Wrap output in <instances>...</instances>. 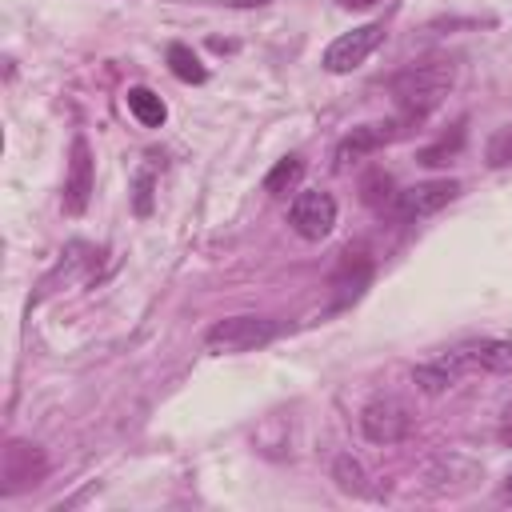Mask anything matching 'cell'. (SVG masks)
<instances>
[{"mask_svg": "<svg viewBox=\"0 0 512 512\" xmlns=\"http://www.w3.org/2000/svg\"><path fill=\"white\" fill-rule=\"evenodd\" d=\"M92 188H96L92 152H88V140L76 136L72 140V156H68V176H64V212L80 216L88 208V200H92Z\"/></svg>", "mask_w": 512, "mask_h": 512, "instance_id": "9", "label": "cell"}, {"mask_svg": "<svg viewBox=\"0 0 512 512\" xmlns=\"http://www.w3.org/2000/svg\"><path fill=\"white\" fill-rule=\"evenodd\" d=\"M340 8H372V4H380V0H336Z\"/></svg>", "mask_w": 512, "mask_h": 512, "instance_id": "21", "label": "cell"}, {"mask_svg": "<svg viewBox=\"0 0 512 512\" xmlns=\"http://www.w3.org/2000/svg\"><path fill=\"white\" fill-rule=\"evenodd\" d=\"M44 472H48L44 452H40L36 444H28V440H12V444L4 448V460H0V476H4L0 488L12 496V492H20V488L40 484Z\"/></svg>", "mask_w": 512, "mask_h": 512, "instance_id": "7", "label": "cell"}, {"mask_svg": "<svg viewBox=\"0 0 512 512\" xmlns=\"http://www.w3.org/2000/svg\"><path fill=\"white\" fill-rule=\"evenodd\" d=\"M360 196H364V204H384L388 196H392V176L384 172V168H372L364 180H360Z\"/></svg>", "mask_w": 512, "mask_h": 512, "instance_id": "17", "label": "cell"}, {"mask_svg": "<svg viewBox=\"0 0 512 512\" xmlns=\"http://www.w3.org/2000/svg\"><path fill=\"white\" fill-rule=\"evenodd\" d=\"M288 224L304 240H324L336 228V200L328 192H296L288 204Z\"/></svg>", "mask_w": 512, "mask_h": 512, "instance_id": "5", "label": "cell"}, {"mask_svg": "<svg viewBox=\"0 0 512 512\" xmlns=\"http://www.w3.org/2000/svg\"><path fill=\"white\" fill-rule=\"evenodd\" d=\"M152 188H156L152 172H136V188H132V208H136L140 216H148V212H152Z\"/></svg>", "mask_w": 512, "mask_h": 512, "instance_id": "19", "label": "cell"}, {"mask_svg": "<svg viewBox=\"0 0 512 512\" xmlns=\"http://www.w3.org/2000/svg\"><path fill=\"white\" fill-rule=\"evenodd\" d=\"M496 436H500V444H512V404L504 408V416H500V428H496Z\"/></svg>", "mask_w": 512, "mask_h": 512, "instance_id": "20", "label": "cell"}, {"mask_svg": "<svg viewBox=\"0 0 512 512\" xmlns=\"http://www.w3.org/2000/svg\"><path fill=\"white\" fill-rule=\"evenodd\" d=\"M300 176H304V160H300V156H284V160H276L272 172L264 176V192H268V196H288V192H296Z\"/></svg>", "mask_w": 512, "mask_h": 512, "instance_id": "14", "label": "cell"}, {"mask_svg": "<svg viewBox=\"0 0 512 512\" xmlns=\"http://www.w3.org/2000/svg\"><path fill=\"white\" fill-rule=\"evenodd\" d=\"M224 4H232V8H260V4H268V0H224Z\"/></svg>", "mask_w": 512, "mask_h": 512, "instance_id": "22", "label": "cell"}, {"mask_svg": "<svg viewBox=\"0 0 512 512\" xmlns=\"http://www.w3.org/2000/svg\"><path fill=\"white\" fill-rule=\"evenodd\" d=\"M332 480H336L344 492H364V468H360L352 456H336V464H332Z\"/></svg>", "mask_w": 512, "mask_h": 512, "instance_id": "18", "label": "cell"}, {"mask_svg": "<svg viewBox=\"0 0 512 512\" xmlns=\"http://www.w3.org/2000/svg\"><path fill=\"white\" fill-rule=\"evenodd\" d=\"M456 368L444 360V356H436V360H428V364H416L412 368V384L420 388V392H428V396H440V392H448L452 384H456Z\"/></svg>", "mask_w": 512, "mask_h": 512, "instance_id": "11", "label": "cell"}, {"mask_svg": "<svg viewBox=\"0 0 512 512\" xmlns=\"http://www.w3.org/2000/svg\"><path fill=\"white\" fill-rule=\"evenodd\" d=\"M168 68H172V76L176 80H184V84H204V64H200V56L188 48V44H168Z\"/></svg>", "mask_w": 512, "mask_h": 512, "instance_id": "15", "label": "cell"}, {"mask_svg": "<svg viewBox=\"0 0 512 512\" xmlns=\"http://www.w3.org/2000/svg\"><path fill=\"white\" fill-rule=\"evenodd\" d=\"M380 44H384V24H360V28L344 32V36H336V40L328 44V52H324V68L336 72V76H344V72L360 68Z\"/></svg>", "mask_w": 512, "mask_h": 512, "instance_id": "4", "label": "cell"}, {"mask_svg": "<svg viewBox=\"0 0 512 512\" xmlns=\"http://www.w3.org/2000/svg\"><path fill=\"white\" fill-rule=\"evenodd\" d=\"M444 360H448L456 372L480 368V372H496V376H508V372H512V340H500V336L468 340V344L452 348Z\"/></svg>", "mask_w": 512, "mask_h": 512, "instance_id": "6", "label": "cell"}, {"mask_svg": "<svg viewBox=\"0 0 512 512\" xmlns=\"http://www.w3.org/2000/svg\"><path fill=\"white\" fill-rule=\"evenodd\" d=\"M456 196H460V180H424V184L400 192L396 212H400V220H420V216L440 212V208L452 204Z\"/></svg>", "mask_w": 512, "mask_h": 512, "instance_id": "10", "label": "cell"}, {"mask_svg": "<svg viewBox=\"0 0 512 512\" xmlns=\"http://www.w3.org/2000/svg\"><path fill=\"white\" fill-rule=\"evenodd\" d=\"M452 80H456V64L452 60H420V64H408L392 80V96L400 104V116L408 124H420L448 96Z\"/></svg>", "mask_w": 512, "mask_h": 512, "instance_id": "1", "label": "cell"}, {"mask_svg": "<svg viewBox=\"0 0 512 512\" xmlns=\"http://www.w3.org/2000/svg\"><path fill=\"white\" fill-rule=\"evenodd\" d=\"M360 432L372 444H400L412 432V412L396 396H376L360 408Z\"/></svg>", "mask_w": 512, "mask_h": 512, "instance_id": "3", "label": "cell"}, {"mask_svg": "<svg viewBox=\"0 0 512 512\" xmlns=\"http://www.w3.org/2000/svg\"><path fill=\"white\" fill-rule=\"evenodd\" d=\"M276 332H280V324L268 316H228L208 328L204 344L212 356H232V352H252V348L272 344Z\"/></svg>", "mask_w": 512, "mask_h": 512, "instance_id": "2", "label": "cell"}, {"mask_svg": "<svg viewBox=\"0 0 512 512\" xmlns=\"http://www.w3.org/2000/svg\"><path fill=\"white\" fill-rule=\"evenodd\" d=\"M484 160H488V168H508L512 164V124L492 132V140L484 148Z\"/></svg>", "mask_w": 512, "mask_h": 512, "instance_id": "16", "label": "cell"}, {"mask_svg": "<svg viewBox=\"0 0 512 512\" xmlns=\"http://www.w3.org/2000/svg\"><path fill=\"white\" fill-rule=\"evenodd\" d=\"M128 112L144 124V128H160L164 120H168V108H164V100L152 92V88H144V84H136V88H128Z\"/></svg>", "mask_w": 512, "mask_h": 512, "instance_id": "13", "label": "cell"}, {"mask_svg": "<svg viewBox=\"0 0 512 512\" xmlns=\"http://www.w3.org/2000/svg\"><path fill=\"white\" fill-rule=\"evenodd\" d=\"M500 496H504V500H512V472L504 476V488H500Z\"/></svg>", "mask_w": 512, "mask_h": 512, "instance_id": "23", "label": "cell"}, {"mask_svg": "<svg viewBox=\"0 0 512 512\" xmlns=\"http://www.w3.org/2000/svg\"><path fill=\"white\" fill-rule=\"evenodd\" d=\"M464 128H468V120L460 116V120H456V124H452V128H448V132H444L436 144L420 148V152H416V160H420L424 168H440V164H448V160H452V156L464 148Z\"/></svg>", "mask_w": 512, "mask_h": 512, "instance_id": "12", "label": "cell"}, {"mask_svg": "<svg viewBox=\"0 0 512 512\" xmlns=\"http://www.w3.org/2000/svg\"><path fill=\"white\" fill-rule=\"evenodd\" d=\"M404 128H412L404 116H400V120H376V124H360V128H352V132L336 144V168H348L352 160H360V156H368V152L392 144Z\"/></svg>", "mask_w": 512, "mask_h": 512, "instance_id": "8", "label": "cell"}]
</instances>
